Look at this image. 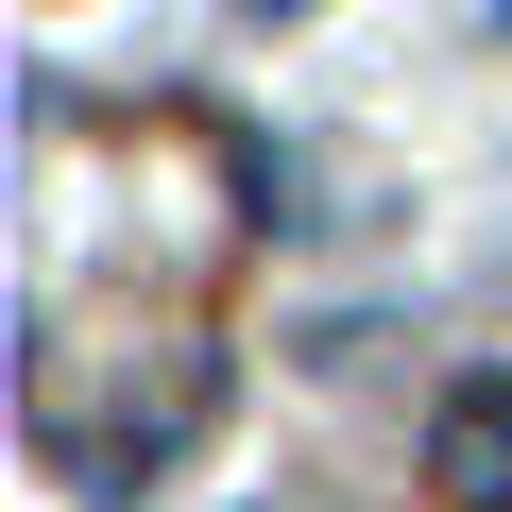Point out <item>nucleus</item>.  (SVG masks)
<instances>
[{"label":"nucleus","instance_id":"f257e3e1","mask_svg":"<svg viewBox=\"0 0 512 512\" xmlns=\"http://www.w3.org/2000/svg\"><path fill=\"white\" fill-rule=\"evenodd\" d=\"M427 495H444V512H512V376H444V410H427Z\"/></svg>","mask_w":512,"mask_h":512},{"label":"nucleus","instance_id":"f03ea898","mask_svg":"<svg viewBox=\"0 0 512 512\" xmlns=\"http://www.w3.org/2000/svg\"><path fill=\"white\" fill-rule=\"evenodd\" d=\"M256 18H308V0H256Z\"/></svg>","mask_w":512,"mask_h":512}]
</instances>
